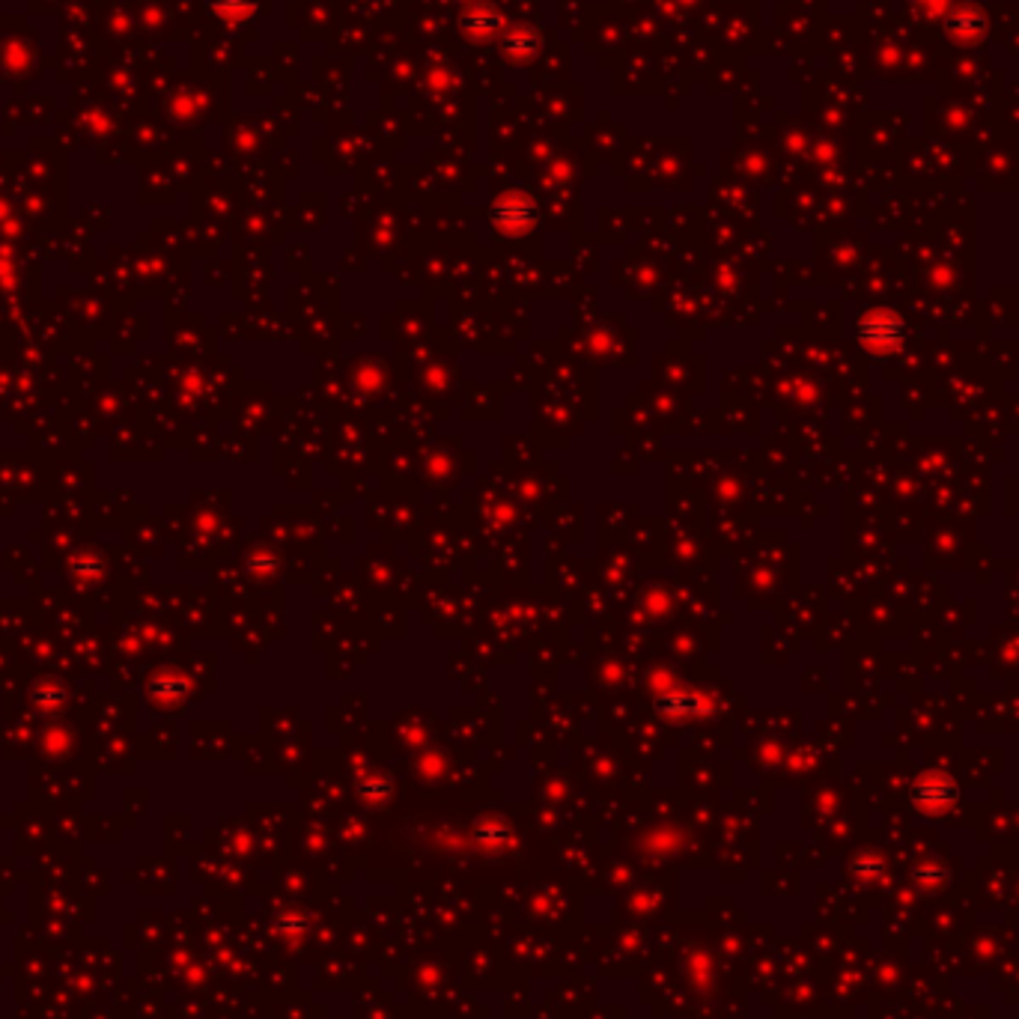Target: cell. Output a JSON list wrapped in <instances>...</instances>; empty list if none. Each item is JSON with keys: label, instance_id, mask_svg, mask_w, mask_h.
Here are the masks:
<instances>
[{"label": "cell", "instance_id": "obj_2", "mask_svg": "<svg viewBox=\"0 0 1019 1019\" xmlns=\"http://www.w3.org/2000/svg\"><path fill=\"white\" fill-rule=\"evenodd\" d=\"M927 19H946L948 10L954 7V0H915Z\"/></svg>", "mask_w": 1019, "mask_h": 1019}, {"label": "cell", "instance_id": "obj_1", "mask_svg": "<svg viewBox=\"0 0 1019 1019\" xmlns=\"http://www.w3.org/2000/svg\"><path fill=\"white\" fill-rule=\"evenodd\" d=\"M942 24H946L948 36L963 45H977L987 36V15L972 3H954Z\"/></svg>", "mask_w": 1019, "mask_h": 1019}]
</instances>
